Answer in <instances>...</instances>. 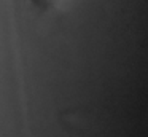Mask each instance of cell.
Instances as JSON below:
<instances>
[{
	"label": "cell",
	"mask_w": 148,
	"mask_h": 137,
	"mask_svg": "<svg viewBox=\"0 0 148 137\" xmlns=\"http://www.w3.org/2000/svg\"><path fill=\"white\" fill-rule=\"evenodd\" d=\"M69 0H30L35 6L42 8L43 11H59L62 6L67 5Z\"/></svg>",
	"instance_id": "cell-1"
}]
</instances>
